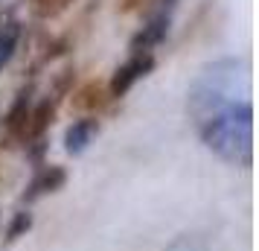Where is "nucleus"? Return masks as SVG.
I'll use <instances>...</instances> for the list:
<instances>
[{"mask_svg":"<svg viewBox=\"0 0 259 251\" xmlns=\"http://www.w3.org/2000/svg\"><path fill=\"white\" fill-rule=\"evenodd\" d=\"M152 67V59L149 56H137L134 61H128L125 67H119L117 76H114V82H111V91L114 94H122V91H128L131 82L134 79H140V76H146V70Z\"/></svg>","mask_w":259,"mask_h":251,"instance_id":"obj_3","label":"nucleus"},{"mask_svg":"<svg viewBox=\"0 0 259 251\" xmlns=\"http://www.w3.org/2000/svg\"><path fill=\"white\" fill-rule=\"evenodd\" d=\"M15 38H18V29H15V26H0V67L9 61V56H12Z\"/></svg>","mask_w":259,"mask_h":251,"instance_id":"obj_5","label":"nucleus"},{"mask_svg":"<svg viewBox=\"0 0 259 251\" xmlns=\"http://www.w3.org/2000/svg\"><path fill=\"white\" fill-rule=\"evenodd\" d=\"M242 82H245V73L236 61H219L201 73L189 91V111L198 120V126L224 108L245 102V99H239V94L245 91Z\"/></svg>","mask_w":259,"mask_h":251,"instance_id":"obj_2","label":"nucleus"},{"mask_svg":"<svg viewBox=\"0 0 259 251\" xmlns=\"http://www.w3.org/2000/svg\"><path fill=\"white\" fill-rule=\"evenodd\" d=\"M201 137L212 152L230 164H250V149H253V111L247 102L230 105L219 111L215 117L201 123Z\"/></svg>","mask_w":259,"mask_h":251,"instance_id":"obj_1","label":"nucleus"},{"mask_svg":"<svg viewBox=\"0 0 259 251\" xmlns=\"http://www.w3.org/2000/svg\"><path fill=\"white\" fill-rule=\"evenodd\" d=\"M96 134V123L94 120H79V123H73L70 129H67V152H82V149H88V144L94 140Z\"/></svg>","mask_w":259,"mask_h":251,"instance_id":"obj_4","label":"nucleus"}]
</instances>
